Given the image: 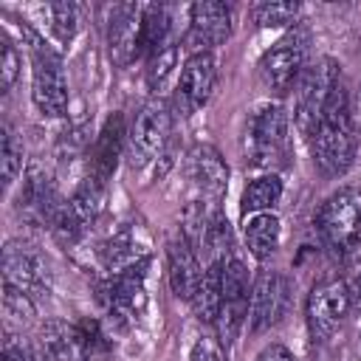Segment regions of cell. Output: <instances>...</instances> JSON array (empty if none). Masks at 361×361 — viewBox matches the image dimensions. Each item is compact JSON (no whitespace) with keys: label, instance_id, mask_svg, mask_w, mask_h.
Listing matches in <instances>:
<instances>
[{"label":"cell","instance_id":"obj_1","mask_svg":"<svg viewBox=\"0 0 361 361\" xmlns=\"http://www.w3.org/2000/svg\"><path fill=\"white\" fill-rule=\"evenodd\" d=\"M310 155L324 178H338L353 166L355 158V121L353 99L344 82L333 87L322 110V121L310 138Z\"/></svg>","mask_w":361,"mask_h":361},{"label":"cell","instance_id":"obj_2","mask_svg":"<svg viewBox=\"0 0 361 361\" xmlns=\"http://www.w3.org/2000/svg\"><path fill=\"white\" fill-rule=\"evenodd\" d=\"M288 149V113L279 102H259L245 116L243 158L251 166L271 169Z\"/></svg>","mask_w":361,"mask_h":361},{"label":"cell","instance_id":"obj_3","mask_svg":"<svg viewBox=\"0 0 361 361\" xmlns=\"http://www.w3.org/2000/svg\"><path fill=\"white\" fill-rule=\"evenodd\" d=\"M23 37L28 39L31 48V99L37 110L48 118H62L68 113V79L62 71L59 56L23 23Z\"/></svg>","mask_w":361,"mask_h":361},{"label":"cell","instance_id":"obj_4","mask_svg":"<svg viewBox=\"0 0 361 361\" xmlns=\"http://www.w3.org/2000/svg\"><path fill=\"white\" fill-rule=\"evenodd\" d=\"M316 228L327 248L353 254L361 248V189L344 186L333 192L316 212Z\"/></svg>","mask_w":361,"mask_h":361},{"label":"cell","instance_id":"obj_5","mask_svg":"<svg viewBox=\"0 0 361 361\" xmlns=\"http://www.w3.org/2000/svg\"><path fill=\"white\" fill-rule=\"evenodd\" d=\"M172 113L175 110L164 96H149L138 107L127 133V155L133 169L147 166L166 149L172 135Z\"/></svg>","mask_w":361,"mask_h":361},{"label":"cell","instance_id":"obj_6","mask_svg":"<svg viewBox=\"0 0 361 361\" xmlns=\"http://www.w3.org/2000/svg\"><path fill=\"white\" fill-rule=\"evenodd\" d=\"M341 82V65L330 56H322L316 65L305 68V73L299 76L293 93H296V107H293V121L302 138H313L319 121H322V110L327 104V96L333 93V87Z\"/></svg>","mask_w":361,"mask_h":361},{"label":"cell","instance_id":"obj_7","mask_svg":"<svg viewBox=\"0 0 361 361\" xmlns=\"http://www.w3.org/2000/svg\"><path fill=\"white\" fill-rule=\"evenodd\" d=\"M248 299H251V279L248 268L240 257H228L220 265V313H217V336L220 344L228 350L240 336V327L248 319Z\"/></svg>","mask_w":361,"mask_h":361},{"label":"cell","instance_id":"obj_8","mask_svg":"<svg viewBox=\"0 0 361 361\" xmlns=\"http://www.w3.org/2000/svg\"><path fill=\"white\" fill-rule=\"evenodd\" d=\"M307 31L305 28H293L288 31L279 42H274L262 59H259V79L262 85L274 93V96H285L290 87H296L299 76L305 73V62H307Z\"/></svg>","mask_w":361,"mask_h":361},{"label":"cell","instance_id":"obj_9","mask_svg":"<svg viewBox=\"0 0 361 361\" xmlns=\"http://www.w3.org/2000/svg\"><path fill=\"white\" fill-rule=\"evenodd\" d=\"M104 200H107V183H102V180H96V178L87 175L76 186V192L68 200H62V206L56 209V214H54V220H51L48 228L54 231V237L59 243L73 245L96 223V217L104 209Z\"/></svg>","mask_w":361,"mask_h":361},{"label":"cell","instance_id":"obj_10","mask_svg":"<svg viewBox=\"0 0 361 361\" xmlns=\"http://www.w3.org/2000/svg\"><path fill=\"white\" fill-rule=\"evenodd\" d=\"M353 307V296L344 279H322L310 288L307 302H305V316H307V330L316 341H330L347 313Z\"/></svg>","mask_w":361,"mask_h":361},{"label":"cell","instance_id":"obj_11","mask_svg":"<svg viewBox=\"0 0 361 361\" xmlns=\"http://www.w3.org/2000/svg\"><path fill=\"white\" fill-rule=\"evenodd\" d=\"M3 285H11L31 299L51 290V265L34 243H28V240H8L6 243V248H3Z\"/></svg>","mask_w":361,"mask_h":361},{"label":"cell","instance_id":"obj_12","mask_svg":"<svg viewBox=\"0 0 361 361\" xmlns=\"http://www.w3.org/2000/svg\"><path fill=\"white\" fill-rule=\"evenodd\" d=\"M147 265L149 257L110 274L102 285H99V302L104 305V310L118 319V322H133L141 316L144 305H147V290H144V279H147Z\"/></svg>","mask_w":361,"mask_h":361},{"label":"cell","instance_id":"obj_13","mask_svg":"<svg viewBox=\"0 0 361 361\" xmlns=\"http://www.w3.org/2000/svg\"><path fill=\"white\" fill-rule=\"evenodd\" d=\"M290 305V279L282 271L262 268L251 279V299H248V330L265 333L271 330Z\"/></svg>","mask_w":361,"mask_h":361},{"label":"cell","instance_id":"obj_14","mask_svg":"<svg viewBox=\"0 0 361 361\" xmlns=\"http://www.w3.org/2000/svg\"><path fill=\"white\" fill-rule=\"evenodd\" d=\"M217 85V62L212 54H189L178 85H175V96H172V110L180 116H195L214 93Z\"/></svg>","mask_w":361,"mask_h":361},{"label":"cell","instance_id":"obj_15","mask_svg":"<svg viewBox=\"0 0 361 361\" xmlns=\"http://www.w3.org/2000/svg\"><path fill=\"white\" fill-rule=\"evenodd\" d=\"M231 37V8L220 0H200L189 6V34L186 42L192 54H209V48L223 45Z\"/></svg>","mask_w":361,"mask_h":361},{"label":"cell","instance_id":"obj_16","mask_svg":"<svg viewBox=\"0 0 361 361\" xmlns=\"http://www.w3.org/2000/svg\"><path fill=\"white\" fill-rule=\"evenodd\" d=\"M17 206H20V214L25 220L51 226L62 200L54 189V178H51L48 169H42L39 164H31L23 172V189H20V203Z\"/></svg>","mask_w":361,"mask_h":361},{"label":"cell","instance_id":"obj_17","mask_svg":"<svg viewBox=\"0 0 361 361\" xmlns=\"http://www.w3.org/2000/svg\"><path fill=\"white\" fill-rule=\"evenodd\" d=\"M127 127H124V116L121 113H113L107 116V121L102 124L96 141L90 144V152H87V175L107 183L118 166V158L127 147Z\"/></svg>","mask_w":361,"mask_h":361},{"label":"cell","instance_id":"obj_18","mask_svg":"<svg viewBox=\"0 0 361 361\" xmlns=\"http://www.w3.org/2000/svg\"><path fill=\"white\" fill-rule=\"evenodd\" d=\"M189 178L203 192L206 203L220 206L228 189V166L212 144H195L189 149Z\"/></svg>","mask_w":361,"mask_h":361},{"label":"cell","instance_id":"obj_19","mask_svg":"<svg viewBox=\"0 0 361 361\" xmlns=\"http://www.w3.org/2000/svg\"><path fill=\"white\" fill-rule=\"evenodd\" d=\"M141 8L144 6H116L113 17H110V28H107V48L116 65H130L133 59H138V37H141Z\"/></svg>","mask_w":361,"mask_h":361},{"label":"cell","instance_id":"obj_20","mask_svg":"<svg viewBox=\"0 0 361 361\" xmlns=\"http://www.w3.org/2000/svg\"><path fill=\"white\" fill-rule=\"evenodd\" d=\"M166 265H169V288L178 299L183 302H192L197 288H200V279H203V265L197 259V251L186 243V237H175L169 243V251H166Z\"/></svg>","mask_w":361,"mask_h":361},{"label":"cell","instance_id":"obj_21","mask_svg":"<svg viewBox=\"0 0 361 361\" xmlns=\"http://www.w3.org/2000/svg\"><path fill=\"white\" fill-rule=\"evenodd\" d=\"M243 237H245V248L254 259L265 262L282 240V223L274 212H262V214H251L243 223Z\"/></svg>","mask_w":361,"mask_h":361},{"label":"cell","instance_id":"obj_22","mask_svg":"<svg viewBox=\"0 0 361 361\" xmlns=\"http://www.w3.org/2000/svg\"><path fill=\"white\" fill-rule=\"evenodd\" d=\"M37 347L45 361H82L73 322H65V319H48L39 327Z\"/></svg>","mask_w":361,"mask_h":361},{"label":"cell","instance_id":"obj_23","mask_svg":"<svg viewBox=\"0 0 361 361\" xmlns=\"http://www.w3.org/2000/svg\"><path fill=\"white\" fill-rule=\"evenodd\" d=\"M279 197H282V178L276 172H268V175H259V178L248 180L245 189H243V197H240L243 217L274 212V206L279 203Z\"/></svg>","mask_w":361,"mask_h":361},{"label":"cell","instance_id":"obj_24","mask_svg":"<svg viewBox=\"0 0 361 361\" xmlns=\"http://www.w3.org/2000/svg\"><path fill=\"white\" fill-rule=\"evenodd\" d=\"M169 42V11L158 3L141 8V37H138V56H152L161 45Z\"/></svg>","mask_w":361,"mask_h":361},{"label":"cell","instance_id":"obj_25","mask_svg":"<svg viewBox=\"0 0 361 361\" xmlns=\"http://www.w3.org/2000/svg\"><path fill=\"white\" fill-rule=\"evenodd\" d=\"M220 265L223 262L206 265L203 279H200V288H197L195 299L189 302L195 307L197 319L206 322V324H214L217 322V313H220Z\"/></svg>","mask_w":361,"mask_h":361},{"label":"cell","instance_id":"obj_26","mask_svg":"<svg viewBox=\"0 0 361 361\" xmlns=\"http://www.w3.org/2000/svg\"><path fill=\"white\" fill-rule=\"evenodd\" d=\"M73 333H76V344H79V355L82 361H104L113 350L107 333L102 330V324L96 319H79L73 322Z\"/></svg>","mask_w":361,"mask_h":361},{"label":"cell","instance_id":"obj_27","mask_svg":"<svg viewBox=\"0 0 361 361\" xmlns=\"http://www.w3.org/2000/svg\"><path fill=\"white\" fill-rule=\"evenodd\" d=\"M251 20L259 28H282V25H293L299 20V3H288V0H262L251 6Z\"/></svg>","mask_w":361,"mask_h":361},{"label":"cell","instance_id":"obj_28","mask_svg":"<svg viewBox=\"0 0 361 361\" xmlns=\"http://www.w3.org/2000/svg\"><path fill=\"white\" fill-rule=\"evenodd\" d=\"M175 62H178V45L169 39L166 45H161L152 56H149V68H147V85H149V90H152V96H158V90L166 85V79H169V73H172V68H175Z\"/></svg>","mask_w":361,"mask_h":361},{"label":"cell","instance_id":"obj_29","mask_svg":"<svg viewBox=\"0 0 361 361\" xmlns=\"http://www.w3.org/2000/svg\"><path fill=\"white\" fill-rule=\"evenodd\" d=\"M0 164H3V183L11 186L17 180V175L23 172V144L14 138L11 127H3V152H0Z\"/></svg>","mask_w":361,"mask_h":361},{"label":"cell","instance_id":"obj_30","mask_svg":"<svg viewBox=\"0 0 361 361\" xmlns=\"http://www.w3.org/2000/svg\"><path fill=\"white\" fill-rule=\"evenodd\" d=\"M20 76V54H17V45L11 42V37L6 31H0V87L3 93H8L14 87Z\"/></svg>","mask_w":361,"mask_h":361},{"label":"cell","instance_id":"obj_31","mask_svg":"<svg viewBox=\"0 0 361 361\" xmlns=\"http://www.w3.org/2000/svg\"><path fill=\"white\" fill-rule=\"evenodd\" d=\"M48 14H51V31L59 42H71L73 34H76V8L71 3H51L48 6Z\"/></svg>","mask_w":361,"mask_h":361},{"label":"cell","instance_id":"obj_32","mask_svg":"<svg viewBox=\"0 0 361 361\" xmlns=\"http://www.w3.org/2000/svg\"><path fill=\"white\" fill-rule=\"evenodd\" d=\"M3 310H6V316H8L11 322H17V324L23 327V324L31 322V316H34V299L25 296L23 290L11 288V285H3Z\"/></svg>","mask_w":361,"mask_h":361},{"label":"cell","instance_id":"obj_33","mask_svg":"<svg viewBox=\"0 0 361 361\" xmlns=\"http://www.w3.org/2000/svg\"><path fill=\"white\" fill-rule=\"evenodd\" d=\"M254 361H296V355H293L285 344L271 341V344H265V347L257 353V358H254Z\"/></svg>","mask_w":361,"mask_h":361},{"label":"cell","instance_id":"obj_34","mask_svg":"<svg viewBox=\"0 0 361 361\" xmlns=\"http://www.w3.org/2000/svg\"><path fill=\"white\" fill-rule=\"evenodd\" d=\"M350 288V296H353V305H361V274H355L353 282H347Z\"/></svg>","mask_w":361,"mask_h":361},{"label":"cell","instance_id":"obj_35","mask_svg":"<svg viewBox=\"0 0 361 361\" xmlns=\"http://www.w3.org/2000/svg\"><path fill=\"white\" fill-rule=\"evenodd\" d=\"M353 113H358V118H361V85H358V93H355V107H353Z\"/></svg>","mask_w":361,"mask_h":361}]
</instances>
